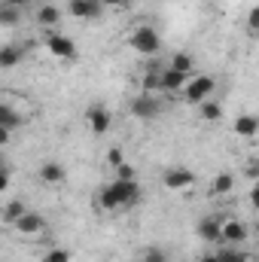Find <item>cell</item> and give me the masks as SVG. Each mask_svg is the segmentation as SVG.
<instances>
[{"label":"cell","instance_id":"37","mask_svg":"<svg viewBox=\"0 0 259 262\" xmlns=\"http://www.w3.org/2000/svg\"><path fill=\"white\" fill-rule=\"evenodd\" d=\"M250 232H253V235H256V238H259V220H256V223H253V226H250Z\"/></svg>","mask_w":259,"mask_h":262},{"label":"cell","instance_id":"14","mask_svg":"<svg viewBox=\"0 0 259 262\" xmlns=\"http://www.w3.org/2000/svg\"><path fill=\"white\" fill-rule=\"evenodd\" d=\"M131 113L137 116V119H153L156 113H159V101L153 98V95H146V92H140L134 101H131Z\"/></svg>","mask_w":259,"mask_h":262},{"label":"cell","instance_id":"11","mask_svg":"<svg viewBox=\"0 0 259 262\" xmlns=\"http://www.w3.org/2000/svg\"><path fill=\"white\" fill-rule=\"evenodd\" d=\"M67 9H70V15H73V18L89 21V18H98V15H101L104 3H101V0H70V3H67Z\"/></svg>","mask_w":259,"mask_h":262},{"label":"cell","instance_id":"21","mask_svg":"<svg viewBox=\"0 0 259 262\" xmlns=\"http://www.w3.org/2000/svg\"><path fill=\"white\" fill-rule=\"evenodd\" d=\"M217 253H220V262H256V253H244V250H238L232 244L220 247Z\"/></svg>","mask_w":259,"mask_h":262},{"label":"cell","instance_id":"18","mask_svg":"<svg viewBox=\"0 0 259 262\" xmlns=\"http://www.w3.org/2000/svg\"><path fill=\"white\" fill-rule=\"evenodd\" d=\"M95 207H98V210H104V213H116V210H119V201H116V195H113L110 183H107V186H101V189L95 192Z\"/></svg>","mask_w":259,"mask_h":262},{"label":"cell","instance_id":"23","mask_svg":"<svg viewBox=\"0 0 259 262\" xmlns=\"http://www.w3.org/2000/svg\"><path fill=\"white\" fill-rule=\"evenodd\" d=\"M21 61V49L18 46H12V43H6L3 49H0V67L3 70H9V67H15Z\"/></svg>","mask_w":259,"mask_h":262},{"label":"cell","instance_id":"13","mask_svg":"<svg viewBox=\"0 0 259 262\" xmlns=\"http://www.w3.org/2000/svg\"><path fill=\"white\" fill-rule=\"evenodd\" d=\"M67 180V171L61 162H43L40 165V183L43 186H61Z\"/></svg>","mask_w":259,"mask_h":262},{"label":"cell","instance_id":"33","mask_svg":"<svg viewBox=\"0 0 259 262\" xmlns=\"http://www.w3.org/2000/svg\"><path fill=\"white\" fill-rule=\"evenodd\" d=\"M34 0H3V6H12V9H25V6H31Z\"/></svg>","mask_w":259,"mask_h":262},{"label":"cell","instance_id":"22","mask_svg":"<svg viewBox=\"0 0 259 262\" xmlns=\"http://www.w3.org/2000/svg\"><path fill=\"white\" fill-rule=\"evenodd\" d=\"M140 92H146V95L162 92V70H149V73H143V76H140Z\"/></svg>","mask_w":259,"mask_h":262},{"label":"cell","instance_id":"27","mask_svg":"<svg viewBox=\"0 0 259 262\" xmlns=\"http://www.w3.org/2000/svg\"><path fill=\"white\" fill-rule=\"evenodd\" d=\"M140 262H168V253L162 247H143L140 250Z\"/></svg>","mask_w":259,"mask_h":262},{"label":"cell","instance_id":"35","mask_svg":"<svg viewBox=\"0 0 259 262\" xmlns=\"http://www.w3.org/2000/svg\"><path fill=\"white\" fill-rule=\"evenodd\" d=\"M104 6H113V9H119V6H128L131 0H101Z\"/></svg>","mask_w":259,"mask_h":262},{"label":"cell","instance_id":"36","mask_svg":"<svg viewBox=\"0 0 259 262\" xmlns=\"http://www.w3.org/2000/svg\"><path fill=\"white\" fill-rule=\"evenodd\" d=\"M195 262H220V253H201Z\"/></svg>","mask_w":259,"mask_h":262},{"label":"cell","instance_id":"6","mask_svg":"<svg viewBox=\"0 0 259 262\" xmlns=\"http://www.w3.org/2000/svg\"><path fill=\"white\" fill-rule=\"evenodd\" d=\"M110 189H113V195L119 201V210H131V207H137V201H140V183L137 180H110Z\"/></svg>","mask_w":259,"mask_h":262},{"label":"cell","instance_id":"12","mask_svg":"<svg viewBox=\"0 0 259 262\" xmlns=\"http://www.w3.org/2000/svg\"><path fill=\"white\" fill-rule=\"evenodd\" d=\"M186 82H189L186 73H180V70H174V67H165V70H162V92H168V95H183Z\"/></svg>","mask_w":259,"mask_h":262},{"label":"cell","instance_id":"17","mask_svg":"<svg viewBox=\"0 0 259 262\" xmlns=\"http://www.w3.org/2000/svg\"><path fill=\"white\" fill-rule=\"evenodd\" d=\"M232 189H235V174H229V171L213 174V180H210V195L213 198H226Z\"/></svg>","mask_w":259,"mask_h":262},{"label":"cell","instance_id":"38","mask_svg":"<svg viewBox=\"0 0 259 262\" xmlns=\"http://www.w3.org/2000/svg\"><path fill=\"white\" fill-rule=\"evenodd\" d=\"M253 37H259V31H256V34H253Z\"/></svg>","mask_w":259,"mask_h":262},{"label":"cell","instance_id":"25","mask_svg":"<svg viewBox=\"0 0 259 262\" xmlns=\"http://www.w3.org/2000/svg\"><path fill=\"white\" fill-rule=\"evenodd\" d=\"M241 174H244V180L259 183V156H247V159L241 162Z\"/></svg>","mask_w":259,"mask_h":262},{"label":"cell","instance_id":"30","mask_svg":"<svg viewBox=\"0 0 259 262\" xmlns=\"http://www.w3.org/2000/svg\"><path fill=\"white\" fill-rule=\"evenodd\" d=\"M113 174H116V180H137V171H134V165H128V162L119 165Z\"/></svg>","mask_w":259,"mask_h":262},{"label":"cell","instance_id":"31","mask_svg":"<svg viewBox=\"0 0 259 262\" xmlns=\"http://www.w3.org/2000/svg\"><path fill=\"white\" fill-rule=\"evenodd\" d=\"M247 31L250 34L259 31V6H250V12H247Z\"/></svg>","mask_w":259,"mask_h":262},{"label":"cell","instance_id":"19","mask_svg":"<svg viewBox=\"0 0 259 262\" xmlns=\"http://www.w3.org/2000/svg\"><path fill=\"white\" fill-rule=\"evenodd\" d=\"M195 110H198V116H201L204 122H220V119H223V104H220V101H213V98H207V101H204V104H198Z\"/></svg>","mask_w":259,"mask_h":262},{"label":"cell","instance_id":"24","mask_svg":"<svg viewBox=\"0 0 259 262\" xmlns=\"http://www.w3.org/2000/svg\"><path fill=\"white\" fill-rule=\"evenodd\" d=\"M28 213V207H25V201H18V198H12V201H6V207H3V220L12 226L15 220H21Z\"/></svg>","mask_w":259,"mask_h":262},{"label":"cell","instance_id":"26","mask_svg":"<svg viewBox=\"0 0 259 262\" xmlns=\"http://www.w3.org/2000/svg\"><path fill=\"white\" fill-rule=\"evenodd\" d=\"M43 262H73V253L67 247H49V253L43 256Z\"/></svg>","mask_w":259,"mask_h":262},{"label":"cell","instance_id":"4","mask_svg":"<svg viewBox=\"0 0 259 262\" xmlns=\"http://www.w3.org/2000/svg\"><path fill=\"white\" fill-rule=\"evenodd\" d=\"M12 232H15L18 238H25V241H37V238H43V235L49 232V223H46V216H43V213L28 210L21 220H15V223H12Z\"/></svg>","mask_w":259,"mask_h":262},{"label":"cell","instance_id":"1","mask_svg":"<svg viewBox=\"0 0 259 262\" xmlns=\"http://www.w3.org/2000/svg\"><path fill=\"white\" fill-rule=\"evenodd\" d=\"M128 46L137 55L153 58V55L162 52V37H159V31L153 25H137V28H131V34H128Z\"/></svg>","mask_w":259,"mask_h":262},{"label":"cell","instance_id":"20","mask_svg":"<svg viewBox=\"0 0 259 262\" xmlns=\"http://www.w3.org/2000/svg\"><path fill=\"white\" fill-rule=\"evenodd\" d=\"M168 67H174V70H180V73H186V76H195V58L189 52H171Z\"/></svg>","mask_w":259,"mask_h":262},{"label":"cell","instance_id":"16","mask_svg":"<svg viewBox=\"0 0 259 262\" xmlns=\"http://www.w3.org/2000/svg\"><path fill=\"white\" fill-rule=\"evenodd\" d=\"M37 25L43 28V31H55L58 28V21H61V9L58 6H52V3H43L40 9H37Z\"/></svg>","mask_w":259,"mask_h":262},{"label":"cell","instance_id":"28","mask_svg":"<svg viewBox=\"0 0 259 262\" xmlns=\"http://www.w3.org/2000/svg\"><path fill=\"white\" fill-rule=\"evenodd\" d=\"M15 21H18V12H15L12 6H3V9H0V28H3V31H9Z\"/></svg>","mask_w":259,"mask_h":262},{"label":"cell","instance_id":"5","mask_svg":"<svg viewBox=\"0 0 259 262\" xmlns=\"http://www.w3.org/2000/svg\"><path fill=\"white\" fill-rule=\"evenodd\" d=\"M162 186L168 192H186L195 186V171L186 165H171L165 174H162Z\"/></svg>","mask_w":259,"mask_h":262},{"label":"cell","instance_id":"3","mask_svg":"<svg viewBox=\"0 0 259 262\" xmlns=\"http://www.w3.org/2000/svg\"><path fill=\"white\" fill-rule=\"evenodd\" d=\"M213 89H217V79H213L210 73H195V76H189V82H186V89H183V101L192 104V107H198V104H204V101L213 95Z\"/></svg>","mask_w":259,"mask_h":262},{"label":"cell","instance_id":"2","mask_svg":"<svg viewBox=\"0 0 259 262\" xmlns=\"http://www.w3.org/2000/svg\"><path fill=\"white\" fill-rule=\"evenodd\" d=\"M43 46L55 61H76V55H79L76 43L64 34H58V31H43Z\"/></svg>","mask_w":259,"mask_h":262},{"label":"cell","instance_id":"7","mask_svg":"<svg viewBox=\"0 0 259 262\" xmlns=\"http://www.w3.org/2000/svg\"><path fill=\"white\" fill-rule=\"evenodd\" d=\"M85 125H89V131H92L95 137H104L107 131L113 128V113H110L104 104H92V107L85 110Z\"/></svg>","mask_w":259,"mask_h":262},{"label":"cell","instance_id":"29","mask_svg":"<svg viewBox=\"0 0 259 262\" xmlns=\"http://www.w3.org/2000/svg\"><path fill=\"white\" fill-rule=\"evenodd\" d=\"M107 165H110V168L116 171L119 165H125V152H122L119 146H113V149H107Z\"/></svg>","mask_w":259,"mask_h":262},{"label":"cell","instance_id":"10","mask_svg":"<svg viewBox=\"0 0 259 262\" xmlns=\"http://www.w3.org/2000/svg\"><path fill=\"white\" fill-rule=\"evenodd\" d=\"M235 137H241V140H259V116L256 113H241L238 119H235Z\"/></svg>","mask_w":259,"mask_h":262},{"label":"cell","instance_id":"8","mask_svg":"<svg viewBox=\"0 0 259 262\" xmlns=\"http://www.w3.org/2000/svg\"><path fill=\"white\" fill-rule=\"evenodd\" d=\"M195 235L204 244H223V216H217V213L201 216L198 226H195Z\"/></svg>","mask_w":259,"mask_h":262},{"label":"cell","instance_id":"9","mask_svg":"<svg viewBox=\"0 0 259 262\" xmlns=\"http://www.w3.org/2000/svg\"><path fill=\"white\" fill-rule=\"evenodd\" d=\"M250 238V226L238 216H223V244H232V247H241L244 241Z\"/></svg>","mask_w":259,"mask_h":262},{"label":"cell","instance_id":"39","mask_svg":"<svg viewBox=\"0 0 259 262\" xmlns=\"http://www.w3.org/2000/svg\"><path fill=\"white\" fill-rule=\"evenodd\" d=\"M256 262H259V253H256Z\"/></svg>","mask_w":259,"mask_h":262},{"label":"cell","instance_id":"34","mask_svg":"<svg viewBox=\"0 0 259 262\" xmlns=\"http://www.w3.org/2000/svg\"><path fill=\"white\" fill-rule=\"evenodd\" d=\"M9 177H12V174H9V168H3V174H0V189H3V192H6V189H9V183H12Z\"/></svg>","mask_w":259,"mask_h":262},{"label":"cell","instance_id":"15","mask_svg":"<svg viewBox=\"0 0 259 262\" xmlns=\"http://www.w3.org/2000/svg\"><path fill=\"white\" fill-rule=\"evenodd\" d=\"M25 113H18L12 104H6V101H0V128H6V131H15V128H21L25 125Z\"/></svg>","mask_w":259,"mask_h":262},{"label":"cell","instance_id":"32","mask_svg":"<svg viewBox=\"0 0 259 262\" xmlns=\"http://www.w3.org/2000/svg\"><path fill=\"white\" fill-rule=\"evenodd\" d=\"M247 201H250V207H253V210H259V183H253V186H250Z\"/></svg>","mask_w":259,"mask_h":262}]
</instances>
